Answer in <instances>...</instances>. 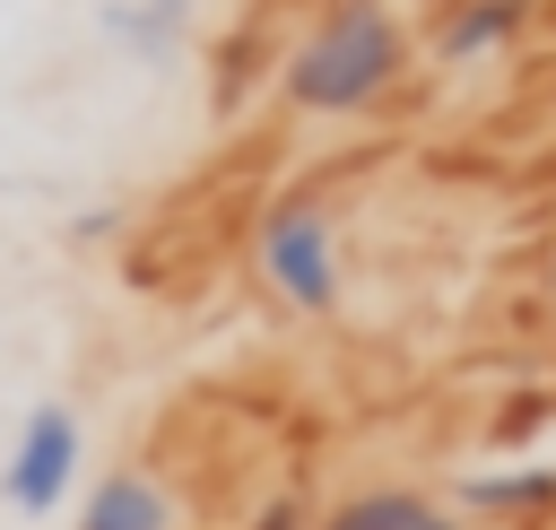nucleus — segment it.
Returning a JSON list of instances; mask_svg holds the SVG:
<instances>
[{
  "instance_id": "f257e3e1",
  "label": "nucleus",
  "mask_w": 556,
  "mask_h": 530,
  "mask_svg": "<svg viewBox=\"0 0 556 530\" xmlns=\"http://www.w3.org/2000/svg\"><path fill=\"white\" fill-rule=\"evenodd\" d=\"M417 35L391 0H321V17L278 52V104L313 122H356L400 96Z\"/></svg>"
},
{
  "instance_id": "1a4fd4ad",
  "label": "nucleus",
  "mask_w": 556,
  "mask_h": 530,
  "mask_svg": "<svg viewBox=\"0 0 556 530\" xmlns=\"http://www.w3.org/2000/svg\"><path fill=\"white\" fill-rule=\"evenodd\" d=\"M243 530H321V513H313L304 495H269V504H261Z\"/></svg>"
},
{
  "instance_id": "7ed1b4c3",
  "label": "nucleus",
  "mask_w": 556,
  "mask_h": 530,
  "mask_svg": "<svg viewBox=\"0 0 556 530\" xmlns=\"http://www.w3.org/2000/svg\"><path fill=\"white\" fill-rule=\"evenodd\" d=\"M78 487H87V426H78L70 400H35V408L17 417V434H9L0 504H9L17 521H52V513L78 504Z\"/></svg>"
},
{
  "instance_id": "0eeeda50",
  "label": "nucleus",
  "mask_w": 556,
  "mask_h": 530,
  "mask_svg": "<svg viewBox=\"0 0 556 530\" xmlns=\"http://www.w3.org/2000/svg\"><path fill=\"white\" fill-rule=\"evenodd\" d=\"M321 530H469V521L434 487H356V495L321 504Z\"/></svg>"
},
{
  "instance_id": "39448f33",
  "label": "nucleus",
  "mask_w": 556,
  "mask_h": 530,
  "mask_svg": "<svg viewBox=\"0 0 556 530\" xmlns=\"http://www.w3.org/2000/svg\"><path fill=\"white\" fill-rule=\"evenodd\" d=\"M70 530H174V495H165V478H156V469L113 460V469H96V478L78 487Z\"/></svg>"
},
{
  "instance_id": "f03ea898",
  "label": "nucleus",
  "mask_w": 556,
  "mask_h": 530,
  "mask_svg": "<svg viewBox=\"0 0 556 530\" xmlns=\"http://www.w3.org/2000/svg\"><path fill=\"white\" fill-rule=\"evenodd\" d=\"M252 269L295 321H330L339 295H348V252H339L330 200L321 191H278L252 226Z\"/></svg>"
},
{
  "instance_id": "20e7f679",
  "label": "nucleus",
  "mask_w": 556,
  "mask_h": 530,
  "mask_svg": "<svg viewBox=\"0 0 556 530\" xmlns=\"http://www.w3.org/2000/svg\"><path fill=\"white\" fill-rule=\"evenodd\" d=\"M452 513L478 530H521V521H556V460H513V469H469L452 478Z\"/></svg>"
},
{
  "instance_id": "6e6552de",
  "label": "nucleus",
  "mask_w": 556,
  "mask_h": 530,
  "mask_svg": "<svg viewBox=\"0 0 556 530\" xmlns=\"http://www.w3.org/2000/svg\"><path fill=\"white\" fill-rule=\"evenodd\" d=\"M530 9H539V0H460V9L434 26V61H443V70H478V61L513 52L521 26H530Z\"/></svg>"
},
{
  "instance_id": "423d86ee",
  "label": "nucleus",
  "mask_w": 556,
  "mask_h": 530,
  "mask_svg": "<svg viewBox=\"0 0 556 530\" xmlns=\"http://www.w3.org/2000/svg\"><path fill=\"white\" fill-rule=\"evenodd\" d=\"M191 17H200V0H104V9H96V35H104L122 61H139V70H165V61L182 52Z\"/></svg>"
}]
</instances>
